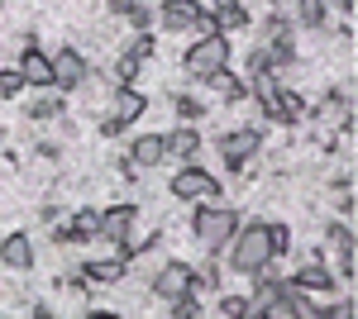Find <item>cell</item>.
Masks as SVG:
<instances>
[{"label": "cell", "mask_w": 358, "mask_h": 319, "mask_svg": "<svg viewBox=\"0 0 358 319\" xmlns=\"http://www.w3.org/2000/svg\"><path fill=\"white\" fill-rule=\"evenodd\" d=\"M86 81H91V67H86V57L77 48H57L53 53V91H82Z\"/></svg>", "instance_id": "30bf717a"}, {"label": "cell", "mask_w": 358, "mask_h": 319, "mask_svg": "<svg viewBox=\"0 0 358 319\" xmlns=\"http://www.w3.org/2000/svg\"><path fill=\"white\" fill-rule=\"evenodd\" d=\"M106 10H110L115 20H124V15H129V10H134V0H106Z\"/></svg>", "instance_id": "8d00e7d4"}, {"label": "cell", "mask_w": 358, "mask_h": 319, "mask_svg": "<svg viewBox=\"0 0 358 319\" xmlns=\"http://www.w3.org/2000/svg\"><path fill=\"white\" fill-rule=\"evenodd\" d=\"M24 96V77L20 67H0V101H20Z\"/></svg>", "instance_id": "f546056e"}, {"label": "cell", "mask_w": 358, "mask_h": 319, "mask_svg": "<svg viewBox=\"0 0 358 319\" xmlns=\"http://www.w3.org/2000/svg\"><path fill=\"white\" fill-rule=\"evenodd\" d=\"M82 276L91 286H115V281H124L129 276V258L124 253H115L110 262H82Z\"/></svg>", "instance_id": "ac0fdd59"}, {"label": "cell", "mask_w": 358, "mask_h": 319, "mask_svg": "<svg viewBox=\"0 0 358 319\" xmlns=\"http://www.w3.org/2000/svg\"><path fill=\"white\" fill-rule=\"evenodd\" d=\"M167 315H172V319H201V315H206V305L196 300V291H187V295H177V300H167Z\"/></svg>", "instance_id": "83f0119b"}, {"label": "cell", "mask_w": 358, "mask_h": 319, "mask_svg": "<svg viewBox=\"0 0 358 319\" xmlns=\"http://www.w3.org/2000/svg\"><path fill=\"white\" fill-rule=\"evenodd\" d=\"M258 110H263L273 124H287V129H292V124H301L306 114H310L306 96H301V91H292V86H277V91H273V96H268Z\"/></svg>", "instance_id": "9c48e42d"}, {"label": "cell", "mask_w": 358, "mask_h": 319, "mask_svg": "<svg viewBox=\"0 0 358 319\" xmlns=\"http://www.w3.org/2000/svg\"><path fill=\"white\" fill-rule=\"evenodd\" d=\"M172 114H177V124H201L210 114V105L192 91H172Z\"/></svg>", "instance_id": "44dd1931"}, {"label": "cell", "mask_w": 358, "mask_h": 319, "mask_svg": "<svg viewBox=\"0 0 358 319\" xmlns=\"http://www.w3.org/2000/svg\"><path fill=\"white\" fill-rule=\"evenodd\" d=\"M138 114H148V96L134 86H120L110 96V114H101V138H120L129 124H138Z\"/></svg>", "instance_id": "8992f818"}, {"label": "cell", "mask_w": 358, "mask_h": 319, "mask_svg": "<svg viewBox=\"0 0 358 319\" xmlns=\"http://www.w3.org/2000/svg\"><path fill=\"white\" fill-rule=\"evenodd\" d=\"M124 20H129V29H134V34H148V29H153V10H148L143 0H134V10H129Z\"/></svg>", "instance_id": "1f68e13d"}, {"label": "cell", "mask_w": 358, "mask_h": 319, "mask_svg": "<svg viewBox=\"0 0 358 319\" xmlns=\"http://www.w3.org/2000/svg\"><path fill=\"white\" fill-rule=\"evenodd\" d=\"M167 195L172 200H206V205H220V177L215 172H206V167H196V162H187V167H177V177L167 181Z\"/></svg>", "instance_id": "277c9868"}, {"label": "cell", "mask_w": 358, "mask_h": 319, "mask_svg": "<svg viewBox=\"0 0 358 319\" xmlns=\"http://www.w3.org/2000/svg\"><path fill=\"white\" fill-rule=\"evenodd\" d=\"M72 229H77V243H91L96 234H101V210H91V205L77 210L72 214Z\"/></svg>", "instance_id": "484cf974"}, {"label": "cell", "mask_w": 358, "mask_h": 319, "mask_svg": "<svg viewBox=\"0 0 358 319\" xmlns=\"http://www.w3.org/2000/svg\"><path fill=\"white\" fill-rule=\"evenodd\" d=\"M134 229H138V205H110V210H101V243H115V253H124L129 258V248H134Z\"/></svg>", "instance_id": "52a82bcc"}, {"label": "cell", "mask_w": 358, "mask_h": 319, "mask_svg": "<svg viewBox=\"0 0 358 319\" xmlns=\"http://www.w3.org/2000/svg\"><path fill=\"white\" fill-rule=\"evenodd\" d=\"M224 67H229V34H196V43L182 53V72L196 86H206Z\"/></svg>", "instance_id": "7a4b0ae2"}, {"label": "cell", "mask_w": 358, "mask_h": 319, "mask_svg": "<svg viewBox=\"0 0 358 319\" xmlns=\"http://www.w3.org/2000/svg\"><path fill=\"white\" fill-rule=\"evenodd\" d=\"M124 158L134 162L138 172H148V167H163V162H167L163 133H134V138H129V148H124Z\"/></svg>", "instance_id": "7c38bea8"}, {"label": "cell", "mask_w": 358, "mask_h": 319, "mask_svg": "<svg viewBox=\"0 0 358 319\" xmlns=\"http://www.w3.org/2000/svg\"><path fill=\"white\" fill-rule=\"evenodd\" d=\"M268 229H273V253H277V258H287V253H292V243H296L292 224H277V219H268Z\"/></svg>", "instance_id": "4dcf8cb0"}, {"label": "cell", "mask_w": 358, "mask_h": 319, "mask_svg": "<svg viewBox=\"0 0 358 319\" xmlns=\"http://www.w3.org/2000/svg\"><path fill=\"white\" fill-rule=\"evenodd\" d=\"M334 267L325 262V258H310V262H301L296 272H292V286H301V291H320V295H330L334 291Z\"/></svg>", "instance_id": "4fadbf2b"}, {"label": "cell", "mask_w": 358, "mask_h": 319, "mask_svg": "<svg viewBox=\"0 0 358 319\" xmlns=\"http://www.w3.org/2000/svg\"><path fill=\"white\" fill-rule=\"evenodd\" d=\"M163 148H167V158H177V162H196V153H201L196 124H177L172 133H163Z\"/></svg>", "instance_id": "2e32d148"}, {"label": "cell", "mask_w": 358, "mask_h": 319, "mask_svg": "<svg viewBox=\"0 0 358 319\" xmlns=\"http://www.w3.org/2000/svg\"><path fill=\"white\" fill-rule=\"evenodd\" d=\"M148 291L158 295V300H177V295L196 291V267H192V262H182V258H172V262H163L158 272H153Z\"/></svg>", "instance_id": "ba28073f"}, {"label": "cell", "mask_w": 358, "mask_h": 319, "mask_svg": "<svg viewBox=\"0 0 358 319\" xmlns=\"http://www.w3.org/2000/svg\"><path fill=\"white\" fill-rule=\"evenodd\" d=\"M20 77H24V86H38V91H53V53H43L38 43H24L20 48Z\"/></svg>", "instance_id": "8fae6325"}, {"label": "cell", "mask_w": 358, "mask_h": 319, "mask_svg": "<svg viewBox=\"0 0 358 319\" xmlns=\"http://www.w3.org/2000/svg\"><path fill=\"white\" fill-rule=\"evenodd\" d=\"M229 248V272H239V276H253L258 267H268L277 258L273 253V229H268V219H253L244 224L239 219V229H234V239L224 243Z\"/></svg>", "instance_id": "6da1fadb"}, {"label": "cell", "mask_w": 358, "mask_h": 319, "mask_svg": "<svg viewBox=\"0 0 358 319\" xmlns=\"http://www.w3.org/2000/svg\"><path fill=\"white\" fill-rule=\"evenodd\" d=\"M334 205H339V219H354V186L334 191Z\"/></svg>", "instance_id": "e575fe53"}, {"label": "cell", "mask_w": 358, "mask_h": 319, "mask_svg": "<svg viewBox=\"0 0 358 319\" xmlns=\"http://www.w3.org/2000/svg\"><path fill=\"white\" fill-rule=\"evenodd\" d=\"M258 72H273V62H268V48H253V53L244 57V81L258 77Z\"/></svg>", "instance_id": "d6a6232c"}, {"label": "cell", "mask_w": 358, "mask_h": 319, "mask_svg": "<svg viewBox=\"0 0 358 319\" xmlns=\"http://www.w3.org/2000/svg\"><path fill=\"white\" fill-rule=\"evenodd\" d=\"M215 315H224V319H253V305H248V295L224 291L220 300H215Z\"/></svg>", "instance_id": "cb8c5ba5"}, {"label": "cell", "mask_w": 358, "mask_h": 319, "mask_svg": "<svg viewBox=\"0 0 358 319\" xmlns=\"http://www.w3.org/2000/svg\"><path fill=\"white\" fill-rule=\"evenodd\" d=\"M334 10L339 15H354V0H334Z\"/></svg>", "instance_id": "74e56055"}, {"label": "cell", "mask_w": 358, "mask_h": 319, "mask_svg": "<svg viewBox=\"0 0 358 319\" xmlns=\"http://www.w3.org/2000/svg\"><path fill=\"white\" fill-rule=\"evenodd\" d=\"M196 20H201V0H163L158 5V24L167 34H187Z\"/></svg>", "instance_id": "5bb4252c"}, {"label": "cell", "mask_w": 358, "mask_h": 319, "mask_svg": "<svg viewBox=\"0 0 358 319\" xmlns=\"http://www.w3.org/2000/svg\"><path fill=\"white\" fill-rule=\"evenodd\" d=\"M138 72H143V57H134L129 48H124V53L115 57V81H120V86H134V81H138Z\"/></svg>", "instance_id": "4316f807"}, {"label": "cell", "mask_w": 358, "mask_h": 319, "mask_svg": "<svg viewBox=\"0 0 358 319\" xmlns=\"http://www.w3.org/2000/svg\"><path fill=\"white\" fill-rule=\"evenodd\" d=\"M215 148H220L224 167H229L234 177H244L248 167L258 162V153H263V133L253 129V124H244V129H229V133H220V138H215Z\"/></svg>", "instance_id": "5b68a950"}, {"label": "cell", "mask_w": 358, "mask_h": 319, "mask_svg": "<svg viewBox=\"0 0 358 319\" xmlns=\"http://www.w3.org/2000/svg\"><path fill=\"white\" fill-rule=\"evenodd\" d=\"M196 286H210V291H220V286H224V267H220V253H210V258H206V267L196 272Z\"/></svg>", "instance_id": "f1b7e54d"}, {"label": "cell", "mask_w": 358, "mask_h": 319, "mask_svg": "<svg viewBox=\"0 0 358 319\" xmlns=\"http://www.w3.org/2000/svg\"><path fill=\"white\" fill-rule=\"evenodd\" d=\"M310 114H315V119H344V114H354V91H349V86H330Z\"/></svg>", "instance_id": "ffe728a7"}, {"label": "cell", "mask_w": 358, "mask_h": 319, "mask_svg": "<svg viewBox=\"0 0 358 319\" xmlns=\"http://www.w3.org/2000/svg\"><path fill=\"white\" fill-rule=\"evenodd\" d=\"M334 276H339V281H354V276H358V248H354V239L334 243Z\"/></svg>", "instance_id": "603a6c76"}, {"label": "cell", "mask_w": 358, "mask_h": 319, "mask_svg": "<svg viewBox=\"0 0 358 319\" xmlns=\"http://www.w3.org/2000/svg\"><path fill=\"white\" fill-rule=\"evenodd\" d=\"M206 86H210V96H215L220 105H239V101H248V81H244V77H234L229 67H224V72H215V77L206 81Z\"/></svg>", "instance_id": "d6986e66"}, {"label": "cell", "mask_w": 358, "mask_h": 319, "mask_svg": "<svg viewBox=\"0 0 358 319\" xmlns=\"http://www.w3.org/2000/svg\"><path fill=\"white\" fill-rule=\"evenodd\" d=\"M210 24L220 29V34H244L253 24V15H248L239 0H215V10H210Z\"/></svg>", "instance_id": "e0dca14e"}, {"label": "cell", "mask_w": 358, "mask_h": 319, "mask_svg": "<svg viewBox=\"0 0 358 319\" xmlns=\"http://www.w3.org/2000/svg\"><path fill=\"white\" fill-rule=\"evenodd\" d=\"M296 20L310 34H325L330 29V0H296Z\"/></svg>", "instance_id": "7402d4cb"}, {"label": "cell", "mask_w": 358, "mask_h": 319, "mask_svg": "<svg viewBox=\"0 0 358 319\" xmlns=\"http://www.w3.org/2000/svg\"><path fill=\"white\" fill-rule=\"evenodd\" d=\"M38 158H43V162H57V158H62V143L43 138V143H38Z\"/></svg>", "instance_id": "d590c367"}, {"label": "cell", "mask_w": 358, "mask_h": 319, "mask_svg": "<svg viewBox=\"0 0 358 319\" xmlns=\"http://www.w3.org/2000/svg\"><path fill=\"white\" fill-rule=\"evenodd\" d=\"M153 48H158V38H153V34H138L134 43H129V53H134V57H143V62L153 57Z\"/></svg>", "instance_id": "836d02e7"}, {"label": "cell", "mask_w": 358, "mask_h": 319, "mask_svg": "<svg viewBox=\"0 0 358 319\" xmlns=\"http://www.w3.org/2000/svg\"><path fill=\"white\" fill-rule=\"evenodd\" d=\"M234 229H239V210H229V205H201L192 219V234L206 253H224V243L234 239Z\"/></svg>", "instance_id": "3957f363"}, {"label": "cell", "mask_w": 358, "mask_h": 319, "mask_svg": "<svg viewBox=\"0 0 358 319\" xmlns=\"http://www.w3.org/2000/svg\"><path fill=\"white\" fill-rule=\"evenodd\" d=\"M0 267L5 272H29L34 267V243H29L24 229H15V234L0 239Z\"/></svg>", "instance_id": "9a60e30c"}, {"label": "cell", "mask_w": 358, "mask_h": 319, "mask_svg": "<svg viewBox=\"0 0 358 319\" xmlns=\"http://www.w3.org/2000/svg\"><path fill=\"white\" fill-rule=\"evenodd\" d=\"M62 110H67V105H62V96H38V101H34L24 114L34 119V124H48V119H57Z\"/></svg>", "instance_id": "d4e9b609"}]
</instances>
